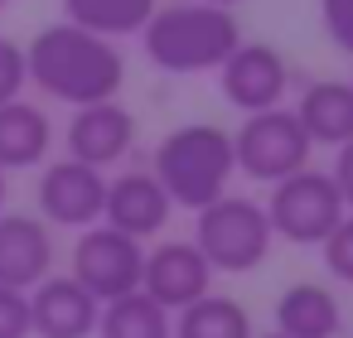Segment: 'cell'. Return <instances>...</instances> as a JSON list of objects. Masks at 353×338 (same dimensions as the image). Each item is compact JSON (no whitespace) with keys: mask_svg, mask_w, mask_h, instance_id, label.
<instances>
[{"mask_svg":"<svg viewBox=\"0 0 353 338\" xmlns=\"http://www.w3.org/2000/svg\"><path fill=\"white\" fill-rule=\"evenodd\" d=\"M25 68H30V83L63 107L112 102L126 83V59H121L117 39H102V34L78 30L68 20L44 25L25 44Z\"/></svg>","mask_w":353,"mask_h":338,"instance_id":"6da1fadb","label":"cell"},{"mask_svg":"<svg viewBox=\"0 0 353 338\" xmlns=\"http://www.w3.org/2000/svg\"><path fill=\"white\" fill-rule=\"evenodd\" d=\"M145 59L170 78H194L223 68V59L242 44L237 15L228 6L208 0H179V6H155V15L141 30Z\"/></svg>","mask_w":353,"mask_h":338,"instance_id":"7a4b0ae2","label":"cell"},{"mask_svg":"<svg viewBox=\"0 0 353 338\" xmlns=\"http://www.w3.org/2000/svg\"><path fill=\"white\" fill-rule=\"evenodd\" d=\"M150 174L160 179V189L170 193L174 208L199 213L203 203L223 198L228 184H232V174H237L232 131H223V126H213V121H189V126L170 131V136L155 145Z\"/></svg>","mask_w":353,"mask_h":338,"instance_id":"3957f363","label":"cell"},{"mask_svg":"<svg viewBox=\"0 0 353 338\" xmlns=\"http://www.w3.org/2000/svg\"><path fill=\"white\" fill-rule=\"evenodd\" d=\"M203 261L213 271H228V275H242V271H256L276 242L271 222H266V208L252 203V198H237V193H223L213 203H203L194 213V237H189Z\"/></svg>","mask_w":353,"mask_h":338,"instance_id":"277c9868","label":"cell"},{"mask_svg":"<svg viewBox=\"0 0 353 338\" xmlns=\"http://www.w3.org/2000/svg\"><path fill=\"white\" fill-rule=\"evenodd\" d=\"M266 208V222L276 237H285L290 246H319L334 222L343 218V198L334 189V179L324 169H295L285 179L271 184V198L261 203Z\"/></svg>","mask_w":353,"mask_h":338,"instance_id":"5b68a950","label":"cell"},{"mask_svg":"<svg viewBox=\"0 0 353 338\" xmlns=\"http://www.w3.org/2000/svg\"><path fill=\"white\" fill-rule=\"evenodd\" d=\"M314 155L305 126L295 121L290 107H266V112H252L242 116V126L232 131V160L247 179H261V184H276L295 169H305Z\"/></svg>","mask_w":353,"mask_h":338,"instance_id":"8992f818","label":"cell"},{"mask_svg":"<svg viewBox=\"0 0 353 338\" xmlns=\"http://www.w3.org/2000/svg\"><path fill=\"white\" fill-rule=\"evenodd\" d=\"M141 266H145V242H136V237H126L107 222H92V227H83V237L73 246V271L68 275L97 304H107V299H121V295L141 290Z\"/></svg>","mask_w":353,"mask_h":338,"instance_id":"52a82bcc","label":"cell"},{"mask_svg":"<svg viewBox=\"0 0 353 338\" xmlns=\"http://www.w3.org/2000/svg\"><path fill=\"white\" fill-rule=\"evenodd\" d=\"M34 198H39V218L49 227H92L102 222V198H107V174L63 155L54 165H44L39 184H34Z\"/></svg>","mask_w":353,"mask_h":338,"instance_id":"ba28073f","label":"cell"},{"mask_svg":"<svg viewBox=\"0 0 353 338\" xmlns=\"http://www.w3.org/2000/svg\"><path fill=\"white\" fill-rule=\"evenodd\" d=\"M213 275H218V271L203 261V251H199L194 242L174 237V242H160V246H150V251H145L141 290H145L160 309L179 314L184 304H194L199 295H208V290H213Z\"/></svg>","mask_w":353,"mask_h":338,"instance_id":"9c48e42d","label":"cell"},{"mask_svg":"<svg viewBox=\"0 0 353 338\" xmlns=\"http://www.w3.org/2000/svg\"><path fill=\"white\" fill-rule=\"evenodd\" d=\"M218 83H223V97L252 116V112H266V107H281L285 87H290V68L281 59V49L271 44H237L223 68H218Z\"/></svg>","mask_w":353,"mask_h":338,"instance_id":"30bf717a","label":"cell"},{"mask_svg":"<svg viewBox=\"0 0 353 338\" xmlns=\"http://www.w3.org/2000/svg\"><path fill=\"white\" fill-rule=\"evenodd\" d=\"M136 116L112 97V102H92V107H73L68 116V131H63V145L73 160L92 165V169H112L131 155L136 145Z\"/></svg>","mask_w":353,"mask_h":338,"instance_id":"8fae6325","label":"cell"},{"mask_svg":"<svg viewBox=\"0 0 353 338\" xmlns=\"http://www.w3.org/2000/svg\"><path fill=\"white\" fill-rule=\"evenodd\" d=\"M102 304L73 275H44L30 290V333L34 338H92Z\"/></svg>","mask_w":353,"mask_h":338,"instance_id":"7c38bea8","label":"cell"},{"mask_svg":"<svg viewBox=\"0 0 353 338\" xmlns=\"http://www.w3.org/2000/svg\"><path fill=\"white\" fill-rule=\"evenodd\" d=\"M54 275V227L34 213H0V285L34 290Z\"/></svg>","mask_w":353,"mask_h":338,"instance_id":"4fadbf2b","label":"cell"},{"mask_svg":"<svg viewBox=\"0 0 353 338\" xmlns=\"http://www.w3.org/2000/svg\"><path fill=\"white\" fill-rule=\"evenodd\" d=\"M170 193L160 189V179L150 169H126L117 179H107V198H102V222L145 242L170 222Z\"/></svg>","mask_w":353,"mask_h":338,"instance_id":"5bb4252c","label":"cell"},{"mask_svg":"<svg viewBox=\"0 0 353 338\" xmlns=\"http://www.w3.org/2000/svg\"><path fill=\"white\" fill-rule=\"evenodd\" d=\"M276 333L285 338H339L343 333V304L319 280H295L276 299Z\"/></svg>","mask_w":353,"mask_h":338,"instance_id":"9a60e30c","label":"cell"},{"mask_svg":"<svg viewBox=\"0 0 353 338\" xmlns=\"http://www.w3.org/2000/svg\"><path fill=\"white\" fill-rule=\"evenodd\" d=\"M54 150V121L39 102H6L0 107V169H39Z\"/></svg>","mask_w":353,"mask_h":338,"instance_id":"2e32d148","label":"cell"},{"mask_svg":"<svg viewBox=\"0 0 353 338\" xmlns=\"http://www.w3.org/2000/svg\"><path fill=\"white\" fill-rule=\"evenodd\" d=\"M290 112H295V121L305 126L310 145L339 150L343 140H353V83H343V78L310 83Z\"/></svg>","mask_w":353,"mask_h":338,"instance_id":"e0dca14e","label":"cell"},{"mask_svg":"<svg viewBox=\"0 0 353 338\" xmlns=\"http://www.w3.org/2000/svg\"><path fill=\"white\" fill-rule=\"evenodd\" d=\"M92 338H174V319L145 290H131V295L102 304Z\"/></svg>","mask_w":353,"mask_h":338,"instance_id":"ac0fdd59","label":"cell"},{"mask_svg":"<svg viewBox=\"0 0 353 338\" xmlns=\"http://www.w3.org/2000/svg\"><path fill=\"white\" fill-rule=\"evenodd\" d=\"M174 338H256V333H252V314L232 295L208 290L174 314Z\"/></svg>","mask_w":353,"mask_h":338,"instance_id":"d6986e66","label":"cell"},{"mask_svg":"<svg viewBox=\"0 0 353 338\" xmlns=\"http://www.w3.org/2000/svg\"><path fill=\"white\" fill-rule=\"evenodd\" d=\"M155 6L160 0H63V20L78 30H92L102 39H126V34L145 30Z\"/></svg>","mask_w":353,"mask_h":338,"instance_id":"ffe728a7","label":"cell"},{"mask_svg":"<svg viewBox=\"0 0 353 338\" xmlns=\"http://www.w3.org/2000/svg\"><path fill=\"white\" fill-rule=\"evenodd\" d=\"M319 251H324L329 275L343 280V285H353V213H343V218L334 222V232L319 242Z\"/></svg>","mask_w":353,"mask_h":338,"instance_id":"44dd1931","label":"cell"},{"mask_svg":"<svg viewBox=\"0 0 353 338\" xmlns=\"http://www.w3.org/2000/svg\"><path fill=\"white\" fill-rule=\"evenodd\" d=\"M30 87V68H25V49L15 39H0V107L15 102Z\"/></svg>","mask_w":353,"mask_h":338,"instance_id":"7402d4cb","label":"cell"},{"mask_svg":"<svg viewBox=\"0 0 353 338\" xmlns=\"http://www.w3.org/2000/svg\"><path fill=\"white\" fill-rule=\"evenodd\" d=\"M0 338H34L30 333V290L0 285Z\"/></svg>","mask_w":353,"mask_h":338,"instance_id":"603a6c76","label":"cell"},{"mask_svg":"<svg viewBox=\"0 0 353 338\" xmlns=\"http://www.w3.org/2000/svg\"><path fill=\"white\" fill-rule=\"evenodd\" d=\"M319 20H324V34L353 54V0H319Z\"/></svg>","mask_w":353,"mask_h":338,"instance_id":"cb8c5ba5","label":"cell"},{"mask_svg":"<svg viewBox=\"0 0 353 338\" xmlns=\"http://www.w3.org/2000/svg\"><path fill=\"white\" fill-rule=\"evenodd\" d=\"M329 179H334V189H339V198H343V213H353V140H343V145L334 150Z\"/></svg>","mask_w":353,"mask_h":338,"instance_id":"d4e9b609","label":"cell"},{"mask_svg":"<svg viewBox=\"0 0 353 338\" xmlns=\"http://www.w3.org/2000/svg\"><path fill=\"white\" fill-rule=\"evenodd\" d=\"M6 198H10V179H6V169H0V213H6Z\"/></svg>","mask_w":353,"mask_h":338,"instance_id":"484cf974","label":"cell"},{"mask_svg":"<svg viewBox=\"0 0 353 338\" xmlns=\"http://www.w3.org/2000/svg\"><path fill=\"white\" fill-rule=\"evenodd\" d=\"M208 6H228V10H232V6H237V0H208Z\"/></svg>","mask_w":353,"mask_h":338,"instance_id":"4316f807","label":"cell"},{"mask_svg":"<svg viewBox=\"0 0 353 338\" xmlns=\"http://www.w3.org/2000/svg\"><path fill=\"white\" fill-rule=\"evenodd\" d=\"M256 338H285V333H256Z\"/></svg>","mask_w":353,"mask_h":338,"instance_id":"83f0119b","label":"cell"},{"mask_svg":"<svg viewBox=\"0 0 353 338\" xmlns=\"http://www.w3.org/2000/svg\"><path fill=\"white\" fill-rule=\"evenodd\" d=\"M6 6H10V0H0V10H6Z\"/></svg>","mask_w":353,"mask_h":338,"instance_id":"f1b7e54d","label":"cell"},{"mask_svg":"<svg viewBox=\"0 0 353 338\" xmlns=\"http://www.w3.org/2000/svg\"><path fill=\"white\" fill-rule=\"evenodd\" d=\"M348 83H353V78H348Z\"/></svg>","mask_w":353,"mask_h":338,"instance_id":"f546056e","label":"cell"}]
</instances>
